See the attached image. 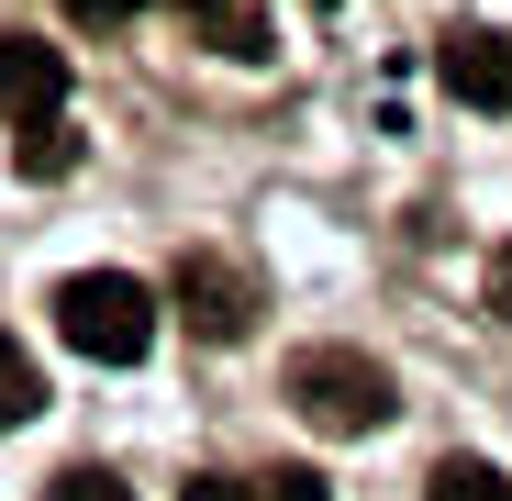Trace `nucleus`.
I'll return each mask as SVG.
<instances>
[{
	"label": "nucleus",
	"instance_id": "obj_13",
	"mask_svg": "<svg viewBox=\"0 0 512 501\" xmlns=\"http://www.w3.org/2000/svg\"><path fill=\"white\" fill-rule=\"evenodd\" d=\"M490 312L512 323V245H501V257H490Z\"/></svg>",
	"mask_w": 512,
	"mask_h": 501
},
{
	"label": "nucleus",
	"instance_id": "obj_5",
	"mask_svg": "<svg viewBox=\"0 0 512 501\" xmlns=\"http://www.w3.org/2000/svg\"><path fill=\"white\" fill-rule=\"evenodd\" d=\"M67 101V56L45 34H0V123H45Z\"/></svg>",
	"mask_w": 512,
	"mask_h": 501
},
{
	"label": "nucleus",
	"instance_id": "obj_6",
	"mask_svg": "<svg viewBox=\"0 0 512 501\" xmlns=\"http://www.w3.org/2000/svg\"><path fill=\"white\" fill-rule=\"evenodd\" d=\"M190 23H201V45L212 56H234V67H268L279 45H268V23L245 12V0H190Z\"/></svg>",
	"mask_w": 512,
	"mask_h": 501
},
{
	"label": "nucleus",
	"instance_id": "obj_4",
	"mask_svg": "<svg viewBox=\"0 0 512 501\" xmlns=\"http://www.w3.org/2000/svg\"><path fill=\"white\" fill-rule=\"evenodd\" d=\"M435 67H446V90H457L468 112H512V34H490V23H457V34L435 45Z\"/></svg>",
	"mask_w": 512,
	"mask_h": 501
},
{
	"label": "nucleus",
	"instance_id": "obj_9",
	"mask_svg": "<svg viewBox=\"0 0 512 501\" xmlns=\"http://www.w3.org/2000/svg\"><path fill=\"white\" fill-rule=\"evenodd\" d=\"M435 501H512V479H501L490 457H446V468H435Z\"/></svg>",
	"mask_w": 512,
	"mask_h": 501
},
{
	"label": "nucleus",
	"instance_id": "obj_12",
	"mask_svg": "<svg viewBox=\"0 0 512 501\" xmlns=\"http://www.w3.org/2000/svg\"><path fill=\"white\" fill-rule=\"evenodd\" d=\"M268 501H323V479H312V468H279V479H268Z\"/></svg>",
	"mask_w": 512,
	"mask_h": 501
},
{
	"label": "nucleus",
	"instance_id": "obj_1",
	"mask_svg": "<svg viewBox=\"0 0 512 501\" xmlns=\"http://www.w3.org/2000/svg\"><path fill=\"white\" fill-rule=\"evenodd\" d=\"M45 312H56V334H67L78 357L134 368V357L156 346V312H167V301H156L145 279H123V268H78V279H56V301H45Z\"/></svg>",
	"mask_w": 512,
	"mask_h": 501
},
{
	"label": "nucleus",
	"instance_id": "obj_2",
	"mask_svg": "<svg viewBox=\"0 0 512 501\" xmlns=\"http://www.w3.org/2000/svg\"><path fill=\"white\" fill-rule=\"evenodd\" d=\"M390 401H401L390 368L357 357V346H301V357H290V412H301V424H323V435H379Z\"/></svg>",
	"mask_w": 512,
	"mask_h": 501
},
{
	"label": "nucleus",
	"instance_id": "obj_3",
	"mask_svg": "<svg viewBox=\"0 0 512 501\" xmlns=\"http://www.w3.org/2000/svg\"><path fill=\"white\" fill-rule=\"evenodd\" d=\"M167 312L223 346V334H245V323H256V290H245V268H223V257H212V245H190V257L167 268Z\"/></svg>",
	"mask_w": 512,
	"mask_h": 501
},
{
	"label": "nucleus",
	"instance_id": "obj_10",
	"mask_svg": "<svg viewBox=\"0 0 512 501\" xmlns=\"http://www.w3.org/2000/svg\"><path fill=\"white\" fill-rule=\"evenodd\" d=\"M45 501H134V490H123V479H112V468H67V479H56V490H45Z\"/></svg>",
	"mask_w": 512,
	"mask_h": 501
},
{
	"label": "nucleus",
	"instance_id": "obj_11",
	"mask_svg": "<svg viewBox=\"0 0 512 501\" xmlns=\"http://www.w3.org/2000/svg\"><path fill=\"white\" fill-rule=\"evenodd\" d=\"M190 501H268V479L245 490V479H223V468H212V479H190Z\"/></svg>",
	"mask_w": 512,
	"mask_h": 501
},
{
	"label": "nucleus",
	"instance_id": "obj_7",
	"mask_svg": "<svg viewBox=\"0 0 512 501\" xmlns=\"http://www.w3.org/2000/svg\"><path fill=\"white\" fill-rule=\"evenodd\" d=\"M12 167H23V179H67V167H78V134L45 112V123H23V145H12Z\"/></svg>",
	"mask_w": 512,
	"mask_h": 501
},
{
	"label": "nucleus",
	"instance_id": "obj_8",
	"mask_svg": "<svg viewBox=\"0 0 512 501\" xmlns=\"http://www.w3.org/2000/svg\"><path fill=\"white\" fill-rule=\"evenodd\" d=\"M34 401H45V379H34V357L12 346V334H0V435H12V424H34Z\"/></svg>",
	"mask_w": 512,
	"mask_h": 501
},
{
	"label": "nucleus",
	"instance_id": "obj_14",
	"mask_svg": "<svg viewBox=\"0 0 512 501\" xmlns=\"http://www.w3.org/2000/svg\"><path fill=\"white\" fill-rule=\"evenodd\" d=\"M78 23H123V12H145V0H67Z\"/></svg>",
	"mask_w": 512,
	"mask_h": 501
}]
</instances>
